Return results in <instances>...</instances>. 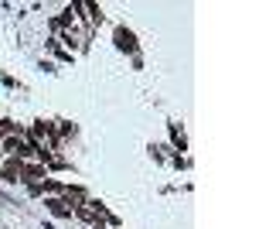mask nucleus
<instances>
[{"instance_id":"obj_1","label":"nucleus","mask_w":256,"mask_h":229,"mask_svg":"<svg viewBox=\"0 0 256 229\" xmlns=\"http://www.w3.org/2000/svg\"><path fill=\"white\" fill-rule=\"evenodd\" d=\"M4 147H7L10 154H18V157H31V154H34V147H31V144H24L20 137H7V140H4Z\"/></svg>"},{"instance_id":"obj_2","label":"nucleus","mask_w":256,"mask_h":229,"mask_svg":"<svg viewBox=\"0 0 256 229\" xmlns=\"http://www.w3.org/2000/svg\"><path fill=\"white\" fill-rule=\"evenodd\" d=\"M20 168H24L20 161H7V164H4V178H7V181H20Z\"/></svg>"},{"instance_id":"obj_3","label":"nucleus","mask_w":256,"mask_h":229,"mask_svg":"<svg viewBox=\"0 0 256 229\" xmlns=\"http://www.w3.org/2000/svg\"><path fill=\"white\" fill-rule=\"evenodd\" d=\"M44 205H48V209L55 212V215H72V209H68V205H65V202H62V198H48V202H44Z\"/></svg>"},{"instance_id":"obj_4","label":"nucleus","mask_w":256,"mask_h":229,"mask_svg":"<svg viewBox=\"0 0 256 229\" xmlns=\"http://www.w3.org/2000/svg\"><path fill=\"white\" fill-rule=\"evenodd\" d=\"M20 174H24V178H44V164H24Z\"/></svg>"},{"instance_id":"obj_5","label":"nucleus","mask_w":256,"mask_h":229,"mask_svg":"<svg viewBox=\"0 0 256 229\" xmlns=\"http://www.w3.org/2000/svg\"><path fill=\"white\" fill-rule=\"evenodd\" d=\"M116 41H120V48H126V52L137 48V45H134V35H126V31H116Z\"/></svg>"},{"instance_id":"obj_6","label":"nucleus","mask_w":256,"mask_h":229,"mask_svg":"<svg viewBox=\"0 0 256 229\" xmlns=\"http://www.w3.org/2000/svg\"><path fill=\"white\" fill-rule=\"evenodd\" d=\"M171 137H174V144H181V147H184V134H181L178 127H171Z\"/></svg>"},{"instance_id":"obj_7","label":"nucleus","mask_w":256,"mask_h":229,"mask_svg":"<svg viewBox=\"0 0 256 229\" xmlns=\"http://www.w3.org/2000/svg\"><path fill=\"white\" fill-rule=\"evenodd\" d=\"M48 229H55V226H48Z\"/></svg>"}]
</instances>
